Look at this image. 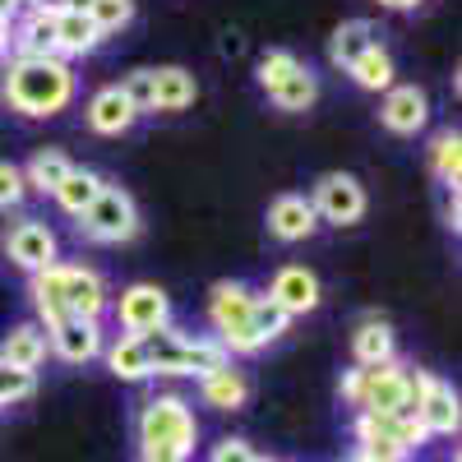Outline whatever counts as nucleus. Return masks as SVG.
Returning a JSON list of instances; mask_svg holds the SVG:
<instances>
[{"mask_svg":"<svg viewBox=\"0 0 462 462\" xmlns=\"http://www.w3.org/2000/svg\"><path fill=\"white\" fill-rule=\"evenodd\" d=\"M250 310H254V291L245 282H217L208 291V319L217 328V342H222V352L231 356H254L259 352V333L250 324Z\"/></svg>","mask_w":462,"mask_h":462,"instance_id":"nucleus-3","label":"nucleus"},{"mask_svg":"<svg viewBox=\"0 0 462 462\" xmlns=\"http://www.w3.org/2000/svg\"><path fill=\"white\" fill-rule=\"evenodd\" d=\"M5 254L23 273H42V268L56 263V231L37 217H19L5 226Z\"/></svg>","mask_w":462,"mask_h":462,"instance_id":"nucleus-9","label":"nucleus"},{"mask_svg":"<svg viewBox=\"0 0 462 462\" xmlns=\"http://www.w3.org/2000/svg\"><path fill=\"white\" fill-rule=\"evenodd\" d=\"M10 51V23H0V56Z\"/></svg>","mask_w":462,"mask_h":462,"instance_id":"nucleus-45","label":"nucleus"},{"mask_svg":"<svg viewBox=\"0 0 462 462\" xmlns=\"http://www.w3.org/2000/svg\"><path fill=\"white\" fill-rule=\"evenodd\" d=\"M79 236L97 245H121L139 236V208L121 185H102V195L79 213Z\"/></svg>","mask_w":462,"mask_h":462,"instance_id":"nucleus-5","label":"nucleus"},{"mask_svg":"<svg viewBox=\"0 0 462 462\" xmlns=\"http://www.w3.org/2000/svg\"><path fill=\"white\" fill-rule=\"evenodd\" d=\"M342 398L361 411H402L407 416V370L389 365H361L342 374Z\"/></svg>","mask_w":462,"mask_h":462,"instance_id":"nucleus-6","label":"nucleus"},{"mask_svg":"<svg viewBox=\"0 0 462 462\" xmlns=\"http://www.w3.org/2000/svg\"><path fill=\"white\" fill-rule=\"evenodd\" d=\"M0 361L14 365V370L37 374V365L47 361V333L37 324H14L5 337H0Z\"/></svg>","mask_w":462,"mask_h":462,"instance_id":"nucleus-18","label":"nucleus"},{"mask_svg":"<svg viewBox=\"0 0 462 462\" xmlns=\"http://www.w3.org/2000/svg\"><path fill=\"white\" fill-rule=\"evenodd\" d=\"M88 5H93V0H65L60 10H74V14H88Z\"/></svg>","mask_w":462,"mask_h":462,"instance_id":"nucleus-43","label":"nucleus"},{"mask_svg":"<svg viewBox=\"0 0 462 462\" xmlns=\"http://www.w3.org/2000/svg\"><path fill=\"white\" fill-rule=\"evenodd\" d=\"M88 19L97 23V32H116V28H125L134 19V0H93L88 5Z\"/></svg>","mask_w":462,"mask_h":462,"instance_id":"nucleus-32","label":"nucleus"},{"mask_svg":"<svg viewBox=\"0 0 462 462\" xmlns=\"http://www.w3.org/2000/svg\"><path fill=\"white\" fill-rule=\"evenodd\" d=\"M116 319H121L125 333L143 337V333H158L171 324V300L162 287H152V282H134L121 291V300H116Z\"/></svg>","mask_w":462,"mask_h":462,"instance_id":"nucleus-8","label":"nucleus"},{"mask_svg":"<svg viewBox=\"0 0 462 462\" xmlns=\"http://www.w3.org/2000/svg\"><path fill=\"white\" fill-rule=\"evenodd\" d=\"M0 97L28 121H47L74 102V69L60 56H14L0 74Z\"/></svg>","mask_w":462,"mask_h":462,"instance_id":"nucleus-1","label":"nucleus"},{"mask_svg":"<svg viewBox=\"0 0 462 462\" xmlns=\"http://www.w3.org/2000/svg\"><path fill=\"white\" fill-rule=\"evenodd\" d=\"M14 5H19V10H23V5H32V0H14Z\"/></svg>","mask_w":462,"mask_h":462,"instance_id":"nucleus-47","label":"nucleus"},{"mask_svg":"<svg viewBox=\"0 0 462 462\" xmlns=\"http://www.w3.org/2000/svg\"><path fill=\"white\" fill-rule=\"evenodd\" d=\"M32 5H37V10H51V14H60L65 0H32Z\"/></svg>","mask_w":462,"mask_h":462,"instance_id":"nucleus-44","label":"nucleus"},{"mask_svg":"<svg viewBox=\"0 0 462 462\" xmlns=\"http://www.w3.org/2000/svg\"><path fill=\"white\" fill-rule=\"evenodd\" d=\"M106 370H111L116 379H130V383L148 379V356H143V337H134V333L116 337V342L106 346Z\"/></svg>","mask_w":462,"mask_h":462,"instance_id":"nucleus-27","label":"nucleus"},{"mask_svg":"<svg viewBox=\"0 0 462 462\" xmlns=\"http://www.w3.org/2000/svg\"><path fill=\"white\" fill-rule=\"evenodd\" d=\"M315 226H319V217H315V208H310L305 195H278L273 204H268V231L287 245L315 236Z\"/></svg>","mask_w":462,"mask_h":462,"instance_id":"nucleus-15","label":"nucleus"},{"mask_svg":"<svg viewBox=\"0 0 462 462\" xmlns=\"http://www.w3.org/2000/svg\"><path fill=\"white\" fill-rule=\"evenodd\" d=\"M102 47V32L88 14H74V10H60L56 14V56H88Z\"/></svg>","mask_w":462,"mask_h":462,"instance_id":"nucleus-22","label":"nucleus"},{"mask_svg":"<svg viewBox=\"0 0 462 462\" xmlns=\"http://www.w3.org/2000/svg\"><path fill=\"white\" fill-rule=\"evenodd\" d=\"M51 337H47V346L60 356V361H69V365H88L93 356H102V324L97 319H60V324H51L47 328Z\"/></svg>","mask_w":462,"mask_h":462,"instance_id":"nucleus-12","label":"nucleus"},{"mask_svg":"<svg viewBox=\"0 0 462 462\" xmlns=\"http://www.w3.org/2000/svg\"><path fill=\"white\" fill-rule=\"evenodd\" d=\"M10 51L14 56H56V14L28 5L19 23H10Z\"/></svg>","mask_w":462,"mask_h":462,"instance_id":"nucleus-16","label":"nucleus"},{"mask_svg":"<svg viewBox=\"0 0 462 462\" xmlns=\"http://www.w3.org/2000/svg\"><path fill=\"white\" fill-rule=\"evenodd\" d=\"M310 208H315V217H324L333 226H352L365 213V189H361L356 176H346V171H324L315 180Z\"/></svg>","mask_w":462,"mask_h":462,"instance_id":"nucleus-7","label":"nucleus"},{"mask_svg":"<svg viewBox=\"0 0 462 462\" xmlns=\"http://www.w3.org/2000/svg\"><path fill=\"white\" fill-rule=\"evenodd\" d=\"M139 462H189V457L176 448H139Z\"/></svg>","mask_w":462,"mask_h":462,"instance_id":"nucleus-39","label":"nucleus"},{"mask_svg":"<svg viewBox=\"0 0 462 462\" xmlns=\"http://www.w3.org/2000/svg\"><path fill=\"white\" fill-rule=\"evenodd\" d=\"M278 102V111H305V106H315V97H319V74L315 69H296V74H287V79L268 93Z\"/></svg>","mask_w":462,"mask_h":462,"instance_id":"nucleus-28","label":"nucleus"},{"mask_svg":"<svg viewBox=\"0 0 462 462\" xmlns=\"http://www.w3.org/2000/svg\"><path fill=\"white\" fill-rule=\"evenodd\" d=\"M268 300L282 305L291 319H296V315H310L315 305H319V278H315L305 263H287V268H278L273 287H268Z\"/></svg>","mask_w":462,"mask_h":462,"instance_id":"nucleus-14","label":"nucleus"},{"mask_svg":"<svg viewBox=\"0 0 462 462\" xmlns=\"http://www.w3.org/2000/svg\"><path fill=\"white\" fill-rule=\"evenodd\" d=\"M416 420H420V430H426V435H453V430H457V420H462L453 383H444L439 374H426V379H420Z\"/></svg>","mask_w":462,"mask_h":462,"instance_id":"nucleus-11","label":"nucleus"},{"mask_svg":"<svg viewBox=\"0 0 462 462\" xmlns=\"http://www.w3.org/2000/svg\"><path fill=\"white\" fill-rule=\"evenodd\" d=\"M250 324H254L259 342L268 346V342H273V337H282V333H287L291 315L282 310V305H273V300H268V296H254V310H250Z\"/></svg>","mask_w":462,"mask_h":462,"instance_id":"nucleus-31","label":"nucleus"},{"mask_svg":"<svg viewBox=\"0 0 462 462\" xmlns=\"http://www.w3.org/2000/svg\"><path fill=\"white\" fill-rule=\"evenodd\" d=\"M426 121H430V97L416 84H393L379 106V125L389 134H416Z\"/></svg>","mask_w":462,"mask_h":462,"instance_id":"nucleus-13","label":"nucleus"},{"mask_svg":"<svg viewBox=\"0 0 462 462\" xmlns=\"http://www.w3.org/2000/svg\"><path fill=\"white\" fill-rule=\"evenodd\" d=\"M28 296H32V305H37V315H42V324H47V328H51V324H60V319H69L65 300H60V259H56L51 268H42V273H32Z\"/></svg>","mask_w":462,"mask_h":462,"instance_id":"nucleus-26","label":"nucleus"},{"mask_svg":"<svg viewBox=\"0 0 462 462\" xmlns=\"http://www.w3.org/2000/svg\"><path fill=\"white\" fill-rule=\"evenodd\" d=\"M208 462H254V448L245 439H222V444H213Z\"/></svg>","mask_w":462,"mask_h":462,"instance_id":"nucleus-37","label":"nucleus"},{"mask_svg":"<svg viewBox=\"0 0 462 462\" xmlns=\"http://www.w3.org/2000/svg\"><path fill=\"white\" fill-rule=\"evenodd\" d=\"M346 74H352L365 93H379V88L389 93V88H393V56L383 51V47H374V51H365L352 69H346Z\"/></svg>","mask_w":462,"mask_h":462,"instance_id":"nucleus-29","label":"nucleus"},{"mask_svg":"<svg viewBox=\"0 0 462 462\" xmlns=\"http://www.w3.org/2000/svg\"><path fill=\"white\" fill-rule=\"evenodd\" d=\"M32 393H37V374L14 370V365L0 361V407H14V402H23V398H32Z\"/></svg>","mask_w":462,"mask_h":462,"instance_id":"nucleus-33","label":"nucleus"},{"mask_svg":"<svg viewBox=\"0 0 462 462\" xmlns=\"http://www.w3.org/2000/svg\"><path fill=\"white\" fill-rule=\"evenodd\" d=\"M143 356H148V374H199V379L231 361L217 337H189L176 324L143 333Z\"/></svg>","mask_w":462,"mask_h":462,"instance_id":"nucleus-2","label":"nucleus"},{"mask_svg":"<svg viewBox=\"0 0 462 462\" xmlns=\"http://www.w3.org/2000/svg\"><path fill=\"white\" fill-rule=\"evenodd\" d=\"M346 462H407L402 453H393V457H370V453H356V457H346Z\"/></svg>","mask_w":462,"mask_h":462,"instance_id":"nucleus-41","label":"nucleus"},{"mask_svg":"<svg viewBox=\"0 0 462 462\" xmlns=\"http://www.w3.org/2000/svg\"><path fill=\"white\" fill-rule=\"evenodd\" d=\"M379 47V28L370 23V19H346V23H337V32H333V42H328V60L337 65V69H352L365 51H374Z\"/></svg>","mask_w":462,"mask_h":462,"instance_id":"nucleus-20","label":"nucleus"},{"mask_svg":"<svg viewBox=\"0 0 462 462\" xmlns=\"http://www.w3.org/2000/svg\"><path fill=\"white\" fill-rule=\"evenodd\" d=\"M60 300L74 319H97L106 310V282L97 268L84 263H60Z\"/></svg>","mask_w":462,"mask_h":462,"instance_id":"nucleus-10","label":"nucleus"},{"mask_svg":"<svg viewBox=\"0 0 462 462\" xmlns=\"http://www.w3.org/2000/svg\"><path fill=\"white\" fill-rule=\"evenodd\" d=\"M199 398L217 411H241L250 402V379H245V370H236L226 361V365H217L199 379Z\"/></svg>","mask_w":462,"mask_h":462,"instance_id":"nucleus-17","label":"nucleus"},{"mask_svg":"<svg viewBox=\"0 0 462 462\" xmlns=\"http://www.w3.org/2000/svg\"><path fill=\"white\" fill-rule=\"evenodd\" d=\"M379 5H389V10H416L420 0H379Z\"/></svg>","mask_w":462,"mask_h":462,"instance_id":"nucleus-42","label":"nucleus"},{"mask_svg":"<svg viewBox=\"0 0 462 462\" xmlns=\"http://www.w3.org/2000/svg\"><path fill=\"white\" fill-rule=\"evenodd\" d=\"M121 93H125V102L143 116V111H152V69H130L125 79H121Z\"/></svg>","mask_w":462,"mask_h":462,"instance_id":"nucleus-35","label":"nucleus"},{"mask_svg":"<svg viewBox=\"0 0 462 462\" xmlns=\"http://www.w3.org/2000/svg\"><path fill=\"white\" fill-rule=\"evenodd\" d=\"M199 439V420L189 411L185 398L167 393V398H152L139 411V448H176V453H195Z\"/></svg>","mask_w":462,"mask_h":462,"instance_id":"nucleus-4","label":"nucleus"},{"mask_svg":"<svg viewBox=\"0 0 462 462\" xmlns=\"http://www.w3.org/2000/svg\"><path fill=\"white\" fill-rule=\"evenodd\" d=\"M28 185H23V167L14 162H0V213H10L14 204H23Z\"/></svg>","mask_w":462,"mask_h":462,"instance_id":"nucleus-36","label":"nucleus"},{"mask_svg":"<svg viewBox=\"0 0 462 462\" xmlns=\"http://www.w3.org/2000/svg\"><path fill=\"white\" fill-rule=\"evenodd\" d=\"M102 185H106V180H102L97 171H79V167H69V176L56 185V195H51V199H56L69 217H79V213L102 195Z\"/></svg>","mask_w":462,"mask_h":462,"instance_id":"nucleus-25","label":"nucleus"},{"mask_svg":"<svg viewBox=\"0 0 462 462\" xmlns=\"http://www.w3.org/2000/svg\"><path fill=\"white\" fill-rule=\"evenodd\" d=\"M134 121H139V111L125 102L121 84H111V88H97V93H93V102H88V125H93L97 134H125Z\"/></svg>","mask_w":462,"mask_h":462,"instance_id":"nucleus-19","label":"nucleus"},{"mask_svg":"<svg viewBox=\"0 0 462 462\" xmlns=\"http://www.w3.org/2000/svg\"><path fill=\"white\" fill-rule=\"evenodd\" d=\"M195 93H199V84L189 69H180V65L152 69V111H185L195 102Z\"/></svg>","mask_w":462,"mask_h":462,"instance_id":"nucleus-21","label":"nucleus"},{"mask_svg":"<svg viewBox=\"0 0 462 462\" xmlns=\"http://www.w3.org/2000/svg\"><path fill=\"white\" fill-rule=\"evenodd\" d=\"M254 462H278V457H259V453H254Z\"/></svg>","mask_w":462,"mask_h":462,"instance_id":"nucleus-46","label":"nucleus"},{"mask_svg":"<svg viewBox=\"0 0 462 462\" xmlns=\"http://www.w3.org/2000/svg\"><path fill=\"white\" fill-rule=\"evenodd\" d=\"M69 167H74V162L65 158L60 148H37L32 162L23 167V185L37 189V195H56V185L69 176Z\"/></svg>","mask_w":462,"mask_h":462,"instance_id":"nucleus-23","label":"nucleus"},{"mask_svg":"<svg viewBox=\"0 0 462 462\" xmlns=\"http://www.w3.org/2000/svg\"><path fill=\"white\" fill-rule=\"evenodd\" d=\"M14 14H19L14 0H0V23H14Z\"/></svg>","mask_w":462,"mask_h":462,"instance_id":"nucleus-40","label":"nucleus"},{"mask_svg":"<svg viewBox=\"0 0 462 462\" xmlns=\"http://www.w3.org/2000/svg\"><path fill=\"white\" fill-rule=\"evenodd\" d=\"M430 167H435V176L444 180V189L457 185V176H462V139H457V130H439V134H435V143H430Z\"/></svg>","mask_w":462,"mask_h":462,"instance_id":"nucleus-30","label":"nucleus"},{"mask_svg":"<svg viewBox=\"0 0 462 462\" xmlns=\"http://www.w3.org/2000/svg\"><path fill=\"white\" fill-rule=\"evenodd\" d=\"M444 222H448L453 231L462 226V208H457V185H448V189H444Z\"/></svg>","mask_w":462,"mask_h":462,"instance_id":"nucleus-38","label":"nucleus"},{"mask_svg":"<svg viewBox=\"0 0 462 462\" xmlns=\"http://www.w3.org/2000/svg\"><path fill=\"white\" fill-rule=\"evenodd\" d=\"M352 352H356V365H389L393 361V328L383 319H365L352 337Z\"/></svg>","mask_w":462,"mask_h":462,"instance_id":"nucleus-24","label":"nucleus"},{"mask_svg":"<svg viewBox=\"0 0 462 462\" xmlns=\"http://www.w3.org/2000/svg\"><path fill=\"white\" fill-rule=\"evenodd\" d=\"M296 69H300V60H296L291 51H263V56H259V88L273 93L287 74H296Z\"/></svg>","mask_w":462,"mask_h":462,"instance_id":"nucleus-34","label":"nucleus"}]
</instances>
